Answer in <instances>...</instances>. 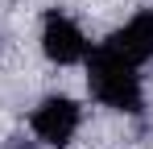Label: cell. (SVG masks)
<instances>
[{"label": "cell", "mask_w": 153, "mask_h": 149, "mask_svg": "<svg viewBox=\"0 0 153 149\" xmlns=\"http://www.w3.org/2000/svg\"><path fill=\"white\" fill-rule=\"evenodd\" d=\"M83 62H87V87H91V95L100 99V104L116 108V112H141V104H145L141 74H137V66L128 58H120L116 50L103 42Z\"/></svg>", "instance_id": "1"}, {"label": "cell", "mask_w": 153, "mask_h": 149, "mask_svg": "<svg viewBox=\"0 0 153 149\" xmlns=\"http://www.w3.org/2000/svg\"><path fill=\"white\" fill-rule=\"evenodd\" d=\"M79 120H83V108H79L75 99L66 95H50L42 99L37 108H33V116H29V124H33V137L42 141V145H71V137L79 133Z\"/></svg>", "instance_id": "2"}, {"label": "cell", "mask_w": 153, "mask_h": 149, "mask_svg": "<svg viewBox=\"0 0 153 149\" xmlns=\"http://www.w3.org/2000/svg\"><path fill=\"white\" fill-rule=\"evenodd\" d=\"M42 50H46V58L58 62V66H75V62H83V58L91 54V42L83 37V29H79L71 17L46 13V25H42Z\"/></svg>", "instance_id": "3"}, {"label": "cell", "mask_w": 153, "mask_h": 149, "mask_svg": "<svg viewBox=\"0 0 153 149\" xmlns=\"http://www.w3.org/2000/svg\"><path fill=\"white\" fill-rule=\"evenodd\" d=\"M108 46L116 50L120 58H128L132 66L149 62L153 58V8H141L128 25H120V29L108 37Z\"/></svg>", "instance_id": "4"}, {"label": "cell", "mask_w": 153, "mask_h": 149, "mask_svg": "<svg viewBox=\"0 0 153 149\" xmlns=\"http://www.w3.org/2000/svg\"><path fill=\"white\" fill-rule=\"evenodd\" d=\"M8 149H37V145H33V141H25V137H21V141H13V145H8Z\"/></svg>", "instance_id": "5"}]
</instances>
